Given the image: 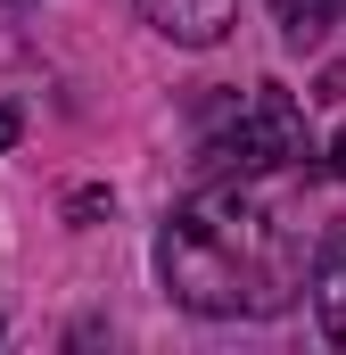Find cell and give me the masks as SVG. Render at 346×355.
Instances as JSON below:
<instances>
[{"label": "cell", "instance_id": "6da1fadb", "mask_svg": "<svg viewBox=\"0 0 346 355\" xmlns=\"http://www.w3.org/2000/svg\"><path fill=\"white\" fill-rule=\"evenodd\" d=\"M157 272H165L173 306L215 314V322H256V314H280L305 289V248L239 182H206L198 198H181L165 215Z\"/></svg>", "mask_w": 346, "mask_h": 355}, {"label": "cell", "instance_id": "7a4b0ae2", "mask_svg": "<svg viewBox=\"0 0 346 355\" xmlns=\"http://www.w3.org/2000/svg\"><path fill=\"white\" fill-rule=\"evenodd\" d=\"M297 157H305V107H297L280 83H256V91H239L231 107H215L206 149H198L206 182L280 174V166H297Z\"/></svg>", "mask_w": 346, "mask_h": 355}, {"label": "cell", "instance_id": "3957f363", "mask_svg": "<svg viewBox=\"0 0 346 355\" xmlns=\"http://www.w3.org/2000/svg\"><path fill=\"white\" fill-rule=\"evenodd\" d=\"M140 17L165 33L173 50H215L239 25V0H140Z\"/></svg>", "mask_w": 346, "mask_h": 355}, {"label": "cell", "instance_id": "277c9868", "mask_svg": "<svg viewBox=\"0 0 346 355\" xmlns=\"http://www.w3.org/2000/svg\"><path fill=\"white\" fill-rule=\"evenodd\" d=\"M305 289H313V314H322V331L346 347V232H330V240L313 248V272H305Z\"/></svg>", "mask_w": 346, "mask_h": 355}, {"label": "cell", "instance_id": "5b68a950", "mask_svg": "<svg viewBox=\"0 0 346 355\" xmlns=\"http://www.w3.org/2000/svg\"><path fill=\"white\" fill-rule=\"evenodd\" d=\"M272 8H280V33H289V42H313L346 0H272Z\"/></svg>", "mask_w": 346, "mask_h": 355}, {"label": "cell", "instance_id": "8992f818", "mask_svg": "<svg viewBox=\"0 0 346 355\" xmlns=\"http://www.w3.org/2000/svg\"><path fill=\"white\" fill-rule=\"evenodd\" d=\"M322 166H330V174L346 182V124H338V132H330V157H322Z\"/></svg>", "mask_w": 346, "mask_h": 355}, {"label": "cell", "instance_id": "52a82bcc", "mask_svg": "<svg viewBox=\"0 0 346 355\" xmlns=\"http://www.w3.org/2000/svg\"><path fill=\"white\" fill-rule=\"evenodd\" d=\"M17 132H25V116H17V107H0V149H17Z\"/></svg>", "mask_w": 346, "mask_h": 355}]
</instances>
